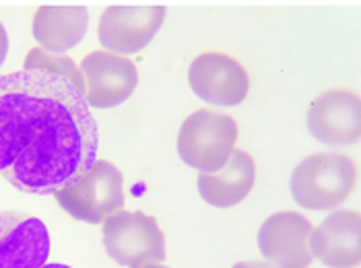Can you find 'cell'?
<instances>
[{
	"label": "cell",
	"mask_w": 361,
	"mask_h": 268,
	"mask_svg": "<svg viewBox=\"0 0 361 268\" xmlns=\"http://www.w3.org/2000/svg\"><path fill=\"white\" fill-rule=\"evenodd\" d=\"M54 198L73 219L99 225L110 214L122 211L124 176L114 163L97 159L81 180L58 190Z\"/></svg>",
	"instance_id": "5b68a950"
},
{
	"label": "cell",
	"mask_w": 361,
	"mask_h": 268,
	"mask_svg": "<svg viewBox=\"0 0 361 268\" xmlns=\"http://www.w3.org/2000/svg\"><path fill=\"white\" fill-rule=\"evenodd\" d=\"M360 95L347 89H333L312 102L307 109V130L329 147H349L360 140Z\"/></svg>",
	"instance_id": "30bf717a"
},
{
	"label": "cell",
	"mask_w": 361,
	"mask_h": 268,
	"mask_svg": "<svg viewBox=\"0 0 361 268\" xmlns=\"http://www.w3.org/2000/svg\"><path fill=\"white\" fill-rule=\"evenodd\" d=\"M188 80L196 95L211 106H240L250 91L248 71L235 58L221 52H207L195 58Z\"/></svg>",
	"instance_id": "ba28073f"
},
{
	"label": "cell",
	"mask_w": 361,
	"mask_h": 268,
	"mask_svg": "<svg viewBox=\"0 0 361 268\" xmlns=\"http://www.w3.org/2000/svg\"><path fill=\"white\" fill-rule=\"evenodd\" d=\"M357 184V165L343 153L307 155L291 173V196L307 211H333Z\"/></svg>",
	"instance_id": "7a4b0ae2"
},
{
	"label": "cell",
	"mask_w": 361,
	"mask_h": 268,
	"mask_svg": "<svg viewBox=\"0 0 361 268\" xmlns=\"http://www.w3.org/2000/svg\"><path fill=\"white\" fill-rule=\"evenodd\" d=\"M97 122L66 79L46 71L0 77V176L27 194L50 196L95 165Z\"/></svg>",
	"instance_id": "6da1fadb"
},
{
	"label": "cell",
	"mask_w": 361,
	"mask_h": 268,
	"mask_svg": "<svg viewBox=\"0 0 361 268\" xmlns=\"http://www.w3.org/2000/svg\"><path fill=\"white\" fill-rule=\"evenodd\" d=\"M312 256L329 268H357L361 260V217L334 211L310 236Z\"/></svg>",
	"instance_id": "7c38bea8"
},
{
	"label": "cell",
	"mask_w": 361,
	"mask_h": 268,
	"mask_svg": "<svg viewBox=\"0 0 361 268\" xmlns=\"http://www.w3.org/2000/svg\"><path fill=\"white\" fill-rule=\"evenodd\" d=\"M145 268H169V267H164V264H147Z\"/></svg>",
	"instance_id": "d6986e66"
},
{
	"label": "cell",
	"mask_w": 361,
	"mask_h": 268,
	"mask_svg": "<svg viewBox=\"0 0 361 268\" xmlns=\"http://www.w3.org/2000/svg\"><path fill=\"white\" fill-rule=\"evenodd\" d=\"M42 268H71V267H66V264H46V267H42Z\"/></svg>",
	"instance_id": "ac0fdd59"
},
{
	"label": "cell",
	"mask_w": 361,
	"mask_h": 268,
	"mask_svg": "<svg viewBox=\"0 0 361 268\" xmlns=\"http://www.w3.org/2000/svg\"><path fill=\"white\" fill-rule=\"evenodd\" d=\"M50 256L46 225L25 213H0V268H42Z\"/></svg>",
	"instance_id": "8fae6325"
},
{
	"label": "cell",
	"mask_w": 361,
	"mask_h": 268,
	"mask_svg": "<svg viewBox=\"0 0 361 268\" xmlns=\"http://www.w3.org/2000/svg\"><path fill=\"white\" fill-rule=\"evenodd\" d=\"M79 68L85 77V102L95 109L122 106L139 85L137 64L106 50L87 54Z\"/></svg>",
	"instance_id": "52a82bcc"
},
{
	"label": "cell",
	"mask_w": 361,
	"mask_h": 268,
	"mask_svg": "<svg viewBox=\"0 0 361 268\" xmlns=\"http://www.w3.org/2000/svg\"><path fill=\"white\" fill-rule=\"evenodd\" d=\"M89 29V11L83 4H44L35 11L31 31L39 48L66 54L81 44Z\"/></svg>",
	"instance_id": "4fadbf2b"
},
{
	"label": "cell",
	"mask_w": 361,
	"mask_h": 268,
	"mask_svg": "<svg viewBox=\"0 0 361 268\" xmlns=\"http://www.w3.org/2000/svg\"><path fill=\"white\" fill-rule=\"evenodd\" d=\"M6 56H8V33H6L4 25L0 23V68H2Z\"/></svg>",
	"instance_id": "2e32d148"
},
{
	"label": "cell",
	"mask_w": 361,
	"mask_h": 268,
	"mask_svg": "<svg viewBox=\"0 0 361 268\" xmlns=\"http://www.w3.org/2000/svg\"><path fill=\"white\" fill-rule=\"evenodd\" d=\"M104 248L116 264L145 268L166 260V236L155 217L142 211H118L104 221Z\"/></svg>",
	"instance_id": "277c9868"
},
{
	"label": "cell",
	"mask_w": 361,
	"mask_h": 268,
	"mask_svg": "<svg viewBox=\"0 0 361 268\" xmlns=\"http://www.w3.org/2000/svg\"><path fill=\"white\" fill-rule=\"evenodd\" d=\"M23 71H46L54 77L66 79L81 95L85 97V77L81 68L75 64L71 56L64 54H52L44 48H33L29 50L23 62Z\"/></svg>",
	"instance_id": "9a60e30c"
},
{
	"label": "cell",
	"mask_w": 361,
	"mask_h": 268,
	"mask_svg": "<svg viewBox=\"0 0 361 268\" xmlns=\"http://www.w3.org/2000/svg\"><path fill=\"white\" fill-rule=\"evenodd\" d=\"M314 227L304 214L293 211L271 214L258 231V248L264 260L275 268H307L314 256L310 236Z\"/></svg>",
	"instance_id": "9c48e42d"
},
{
	"label": "cell",
	"mask_w": 361,
	"mask_h": 268,
	"mask_svg": "<svg viewBox=\"0 0 361 268\" xmlns=\"http://www.w3.org/2000/svg\"><path fill=\"white\" fill-rule=\"evenodd\" d=\"M231 268H273L271 264H267V262H258V260H248V262H238V264H233Z\"/></svg>",
	"instance_id": "e0dca14e"
},
{
	"label": "cell",
	"mask_w": 361,
	"mask_h": 268,
	"mask_svg": "<svg viewBox=\"0 0 361 268\" xmlns=\"http://www.w3.org/2000/svg\"><path fill=\"white\" fill-rule=\"evenodd\" d=\"M256 165L252 155L242 149H233L231 157L215 173H200L196 180L198 194L215 209H229L240 205L254 188Z\"/></svg>",
	"instance_id": "5bb4252c"
},
{
	"label": "cell",
	"mask_w": 361,
	"mask_h": 268,
	"mask_svg": "<svg viewBox=\"0 0 361 268\" xmlns=\"http://www.w3.org/2000/svg\"><path fill=\"white\" fill-rule=\"evenodd\" d=\"M235 140V120L204 107L184 120L178 133V155L196 171L215 173L231 157Z\"/></svg>",
	"instance_id": "3957f363"
},
{
	"label": "cell",
	"mask_w": 361,
	"mask_h": 268,
	"mask_svg": "<svg viewBox=\"0 0 361 268\" xmlns=\"http://www.w3.org/2000/svg\"><path fill=\"white\" fill-rule=\"evenodd\" d=\"M166 13L161 4H111L99 19V44L118 56L140 52L161 29Z\"/></svg>",
	"instance_id": "8992f818"
}]
</instances>
